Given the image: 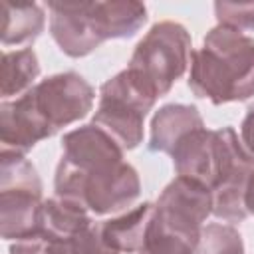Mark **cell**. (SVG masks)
I'll list each match as a JSON object with an SVG mask.
<instances>
[{
	"mask_svg": "<svg viewBox=\"0 0 254 254\" xmlns=\"http://www.w3.org/2000/svg\"><path fill=\"white\" fill-rule=\"evenodd\" d=\"M54 190L103 216L129 210L141 194V181L123 159V149L95 123H87L64 135Z\"/></svg>",
	"mask_w": 254,
	"mask_h": 254,
	"instance_id": "6da1fadb",
	"label": "cell"
},
{
	"mask_svg": "<svg viewBox=\"0 0 254 254\" xmlns=\"http://www.w3.org/2000/svg\"><path fill=\"white\" fill-rule=\"evenodd\" d=\"M189 87L214 105L246 101L254 95V40L216 24L202 46L192 50Z\"/></svg>",
	"mask_w": 254,
	"mask_h": 254,
	"instance_id": "7a4b0ae2",
	"label": "cell"
},
{
	"mask_svg": "<svg viewBox=\"0 0 254 254\" xmlns=\"http://www.w3.org/2000/svg\"><path fill=\"white\" fill-rule=\"evenodd\" d=\"M50 34L69 58H85L107 40L133 38L147 22V6L137 0L48 2Z\"/></svg>",
	"mask_w": 254,
	"mask_h": 254,
	"instance_id": "3957f363",
	"label": "cell"
},
{
	"mask_svg": "<svg viewBox=\"0 0 254 254\" xmlns=\"http://www.w3.org/2000/svg\"><path fill=\"white\" fill-rule=\"evenodd\" d=\"M192 40L189 30L173 20H163L135 46L127 69L133 71L143 85L159 99L171 91L177 79L190 65Z\"/></svg>",
	"mask_w": 254,
	"mask_h": 254,
	"instance_id": "277c9868",
	"label": "cell"
},
{
	"mask_svg": "<svg viewBox=\"0 0 254 254\" xmlns=\"http://www.w3.org/2000/svg\"><path fill=\"white\" fill-rule=\"evenodd\" d=\"M42 181L26 155L0 153V232L4 240H24L40 232Z\"/></svg>",
	"mask_w": 254,
	"mask_h": 254,
	"instance_id": "5b68a950",
	"label": "cell"
},
{
	"mask_svg": "<svg viewBox=\"0 0 254 254\" xmlns=\"http://www.w3.org/2000/svg\"><path fill=\"white\" fill-rule=\"evenodd\" d=\"M157 97L127 67L99 87V101L91 123L103 129L123 151L143 143V123Z\"/></svg>",
	"mask_w": 254,
	"mask_h": 254,
	"instance_id": "8992f818",
	"label": "cell"
},
{
	"mask_svg": "<svg viewBox=\"0 0 254 254\" xmlns=\"http://www.w3.org/2000/svg\"><path fill=\"white\" fill-rule=\"evenodd\" d=\"M210 214V189L192 179L175 177L153 204L149 228L196 246L200 230Z\"/></svg>",
	"mask_w": 254,
	"mask_h": 254,
	"instance_id": "52a82bcc",
	"label": "cell"
},
{
	"mask_svg": "<svg viewBox=\"0 0 254 254\" xmlns=\"http://www.w3.org/2000/svg\"><path fill=\"white\" fill-rule=\"evenodd\" d=\"M240 139L232 127H198L185 135L171 151L177 177L192 179L206 189H214L222 179Z\"/></svg>",
	"mask_w": 254,
	"mask_h": 254,
	"instance_id": "ba28073f",
	"label": "cell"
},
{
	"mask_svg": "<svg viewBox=\"0 0 254 254\" xmlns=\"http://www.w3.org/2000/svg\"><path fill=\"white\" fill-rule=\"evenodd\" d=\"M28 97L56 135L93 109L95 89L77 71H62L38 81Z\"/></svg>",
	"mask_w": 254,
	"mask_h": 254,
	"instance_id": "9c48e42d",
	"label": "cell"
},
{
	"mask_svg": "<svg viewBox=\"0 0 254 254\" xmlns=\"http://www.w3.org/2000/svg\"><path fill=\"white\" fill-rule=\"evenodd\" d=\"M50 125L26 95L0 103V143L2 151L26 155L36 143L52 137Z\"/></svg>",
	"mask_w": 254,
	"mask_h": 254,
	"instance_id": "30bf717a",
	"label": "cell"
},
{
	"mask_svg": "<svg viewBox=\"0 0 254 254\" xmlns=\"http://www.w3.org/2000/svg\"><path fill=\"white\" fill-rule=\"evenodd\" d=\"M254 171V161L244 151L242 143L234 151L222 179L210 190L212 192V214L224 222H242L248 216L244 198L250 175Z\"/></svg>",
	"mask_w": 254,
	"mask_h": 254,
	"instance_id": "8fae6325",
	"label": "cell"
},
{
	"mask_svg": "<svg viewBox=\"0 0 254 254\" xmlns=\"http://www.w3.org/2000/svg\"><path fill=\"white\" fill-rule=\"evenodd\" d=\"M204 127L202 115L194 105L189 103H167L155 111L151 119V137H149V151L167 153L175 149V145L189 135L190 131Z\"/></svg>",
	"mask_w": 254,
	"mask_h": 254,
	"instance_id": "7c38bea8",
	"label": "cell"
},
{
	"mask_svg": "<svg viewBox=\"0 0 254 254\" xmlns=\"http://www.w3.org/2000/svg\"><path fill=\"white\" fill-rule=\"evenodd\" d=\"M151 214H153V204L141 202V204L121 212L119 216L97 222L99 234H101L103 242L117 254L139 252V248L145 242Z\"/></svg>",
	"mask_w": 254,
	"mask_h": 254,
	"instance_id": "4fadbf2b",
	"label": "cell"
},
{
	"mask_svg": "<svg viewBox=\"0 0 254 254\" xmlns=\"http://www.w3.org/2000/svg\"><path fill=\"white\" fill-rule=\"evenodd\" d=\"M2 46H28L46 26V12L36 2H2Z\"/></svg>",
	"mask_w": 254,
	"mask_h": 254,
	"instance_id": "5bb4252c",
	"label": "cell"
},
{
	"mask_svg": "<svg viewBox=\"0 0 254 254\" xmlns=\"http://www.w3.org/2000/svg\"><path fill=\"white\" fill-rule=\"evenodd\" d=\"M91 222V212L85 210L81 204L54 196L44 200L40 234L60 242H67Z\"/></svg>",
	"mask_w": 254,
	"mask_h": 254,
	"instance_id": "9a60e30c",
	"label": "cell"
},
{
	"mask_svg": "<svg viewBox=\"0 0 254 254\" xmlns=\"http://www.w3.org/2000/svg\"><path fill=\"white\" fill-rule=\"evenodd\" d=\"M40 75V62L32 48L4 52L2 56V101L26 95Z\"/></svg>",
	"mask_w": 254,
	"mask_h": 254,
	"instance_id": "2e32d148",
	"label": "cell"
},
{
	"mask_svg": "<svg viewBox=\"0 0 254 254\" xmlns=\"http://www.w3.org/2000/svg\"><path fill=\"white\" fill-rule=\"evenodd\" d=\"M194 254H244V240L232 224L208 222L200 230Z\"/></svg>",
	"mask_w": 254,
	"mask_h": 254,
	"instance_id": "e0dca14e",
	"label": "cell"
},
{
	"mask_svg": "<svg viewBox=\"0 0 254 254\" xmlns=\"http://www.w3.org/2000/svg\"><path fill=\"white\" fill-rule=\"evenodd\" d=\"M214 16L220 26L238 32L254 30V2H214Z\"/></svg>",
	"mask_w": 254,
	"mask_h": 254,
	"instance_id": "ac0fdd59",
	"label": "cell"
},
{
	"mask_svg": "<svg viewBox=\"0 0 254 254\" xmlns=\"http://www.w3.org/2000/svg\"><path fill=\"white\" fill-rule=\"evenodd\" d=\"M65 246L69 254H117L103 242L97 222H91L87 228L79 230L71 240L65 242Z\"/></svg>",
	"mask_w": 254,
	"mask_h": 254,
	"instance_id": "d6986e66",
	"label": "cell"
},
{
	"mask_svg": "<svg viewBox=\"0 0 254 254\" xmlns=\"http://www.w3.org/2000/svg\"><path fill=\"white\" fill-rule=\"evenodd\" d=\"M10 254H69L65 242L48 238L44 234H34L24 240H16L10 246Z\"/></svg>",
	"mask_w": 254,
	"mask_h": 254,
	"instance_id": "ffe728a7",
	"label": "cell"
},
{
	"mask_svg": "<svg viewBox=\"0 0 254 254\" xmlns=\"http://www.w3.org/2000/svg\"><path fill=\"white\" fill-rule=\"evenodd\" d=\"M240 143L248 153V157L254 161V107L248 109V113L240 123Z\"/></svg>",
	"mask_w": 254,
	"mask_h": 254,
	"instance_id": "44dd1931",
	"label": "cell"
},
{
	"mask_svg": "<svg viewBox=\"0 0 254 254\" xmlns=\"http://www.w3.org/2000/svg\"><path fill=\"white\" fill-rule=\"evenodd\" d=\"M244 204H246L248 216H250V214H254V171H252L250 181H248V189H246V198H244Z\"/></svg>",
	"mask_w": 254,
	"mask_h": 254,
	"instance_id": "7402d4cb",
	"label": "cell"
}]
</instances>
